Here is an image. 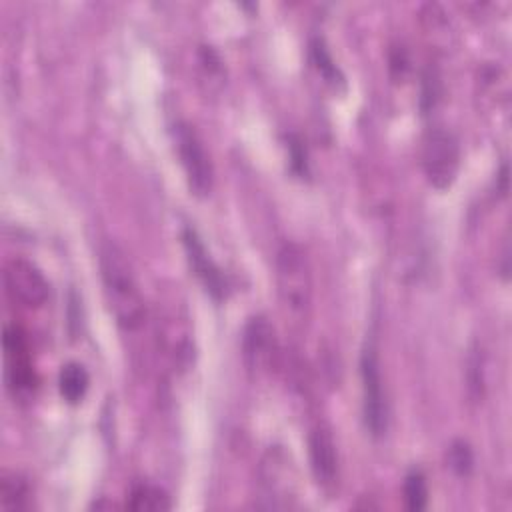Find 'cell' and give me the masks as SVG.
I'll list each match as a JSON object with an SVG mask.
<instances>
[{
	"instance_id": "6da1fadb",
	"label": "cell",
	"mask_w": 512,
	"mask_h": 512,
	"mask_svg": "<svg viewBox=\"0 0 512 512\" xmlns=\"http://www.w3.org/2000/svg\"><path fill=\"white\" fill-rule=\"evenodd\" d=\"M100 276L108 308L118 326L124 330L140 328L146 314L144 298L126 254L114 242H104L100 248Z\"/></svg>"
},
{
	"instance_id": "7a4b0ae2",
	"label": "cell",
	"mask_w": 512,
	"mask_h": 512,
	"mask_svg": "<svg viewBox=\"0 0 512 512\" xmlns=\"http://www.w3.org/2000/svg\"><path fill=\"white\" fill-rule=\"evenodd\" d=\"M276 286L286 314L302 322L312 304V272L304 250L286 242L276 254Z\"/></svg>"
},
{
	"instance_id": "3957f363",
	"label": "cell",
	"mask_w": 512,
	"mask_h": 512,
	"mask_svg": "<svg viewBox=\"0 0 512 512\" xmlns=\"http://www.w3.org/2000/svg\"><path fill=\"white\" fill-rule=\"evenodd\" d=\"M460 168L458 138L446 128H430L422 140V170L426 180L438 188H448Z\"/></svg>"
},
{
	"instance_id": "277c9868",
	"label": "cell",
	"mask_w": 512,
	"mask_h": 512,
	"mask_svg": "<svg viewBox=\"0 0 512 512\" xmlns=\"http://www.w3.org/2000/svg\"><path fill=\"white\" fill-rule=\"evenodd\" d=\"M362 378V408L364 422L372 436H382L388 428V400L380 370V360L374 344H366L360 356Z\"/></svg>"
},
{
	"instance_id": "5b68a950",
	"label": "cell",
	"mask_w": 512,
	"mask_h": 512,
	"mask_svg": "<svg viewBox=\"0 0 512 512\" xmlns=\"http://www.w3.org/2000/svg\"><path fill=\"white\" fill-rule=\"evenodd\" d=\"M174 144L180 156V164L186 172L190 190L198 196L210 194L212 182H214V170L196 130L186 122H178L174 126Z\"/></svg>"
},
{
	"instance_id": "8992f818",
	"label": "cell",
	"mask_w": 512,
	"mask_h": 512,
	"mask_svg": "<svg viewBox=\"0 0 512 512\" xmlns=\"http://www.w3.org/2000/svg\"><path fill=\"white\" fill-rule=\"evenodd\" d=\"M4 286L8 296L26 308L42 306L50 290L44 274L24 258H12L6 262Z\"/></svg>"
},
{
	"instance_id": "52a82bcc",
	"label": "cell",
	"mask_w": 512,
	"mask_h": 512,
	"mask_svg": "<svg viewBox=\"0 0 512 512\" xmlns=\"http://www.w3.org/2000/svg\"><path fill=\"white\" fill-rule=\"evenodd\" d=\"M242 354L248 370L260 374L266 372L276 356L274 328L264 316H254L248 320L242 336Z\"/></svg>"
},
{
	"instance_id": "ba28073f",
	"label": "cell",
	"mask_w": 512,
	"mask_h": 512,
	"mask_svg": "<svg viewBox=\"0 0 512 512\" xmlns=\"http://www.w3.org/2000/svg\"><path fill=\"white\" fill-rule=\"evenodd\" d=\"M4 352H6V380L10 390L28 392L34 388V370L28 356V344L20 328H4Z\"/></svg>"
},
{
	"instance_id": "9c48e42d",
	"label": "cell",
	"mask_w": 512,
	"mask_h": 512,
	"mask_svg": "<svg viewBox=\"0 0 512 512\" xmlns=\"http://www.w3.org/2000/svg\"><path fill=\"white\" fill-rule=\"evenodd\" d=\"M308 452H310V468L316 482L324 488L334 486L338 478V452L328 428L324 426L312 428L308 436Z\"/></svg>"
},
{
	"instance_id": "30bf717a",
	"label": "cell",
	"mask_w": 512,
	"mask_h": 512,
	"mask_svg": "<svg viewBox=\"0 0 512 512\" xmlns=\"http://www.w3.org/2000/svg\"><path fill=\"white\" fill-rule=\"evenodd\" d=\"M182 242H184V248H186L188 262H190L194 274L198 276V280L204 284V288L214 298H222V294H224V278H222L218 266L214 264V260L210 258L208 250L204 248L202 240L198 238V234L192 228H186L184 234H182Z\"/></svg>"
},
{
	"instance_id": "8fae6325",
	"label": "cell",
	"mask_w": 512,
	"mask_h": 512,
	"mask_svg": "<svg viewBox=\"0 0 512 512\" xmlns=\"http://www.w3.org/2000/svg\"><path fill=\"white\" fill-rule=\"evenodd\" d=\"M32 506V488L18 472H2L0 478V510H28Z\"/></svg>"
},
{
	"instance_id": "7c38bea8",
	"label": "cell",
	"mask_w": 512,
	"mask_h": 512,
	"mask_svg": "<svg viewBox=\"0 0 512 512\" xmlns=\"http://www.w3.org/2000/svg\"><path fill=\"white\" fill-rule=\"evenodd\" d=\"M126 506L136 512H148V510H168L172 508L170 496L154 484H136L126 500Z\"/></svg>"
},
{
	"instance_id": "4fadbf2b",
	"label": "cell",
	"mask_w": 512,
	"mask_h": 512,
	"mask_svg": "<svg viewBox=\"0 0 512 512\" xmlns=\"http://www.w3.org/2000/svg\"><path fill=\"white\" fill-rule=\"evenodd\" d=\"M88 390V374L84 370L82 364L70 362L66 366H62L60 372V394L66 402L76 404L84 398Z\"/></svg>"
},
{
	"instance_id": "5bb4252c",
	"label": "cell",
	"mask_w": 512,
	"mask_h": 512,
	"mask_svg": "<svg viewBox=\"0 0 512 512\" xmlns=\"http://www.w3.org/2000/svg\"><path fill=\"white\" fill-rule=\"evenodd\" d=\"M404 498L410 510H422L428 502L426 478L420 470H412L404 480Z\"/></svg>"
},
{
	"instance_id": "9a60e30c",
	"label": "cell",
	"mask_w": 512,
	"mask_h": 512,
	"mask_svg": "<svg viewBox=\"0 0 512 512\" xmlns=\"http://www.w3.org/2000/svg\"><path fill=\"white\" fill-rule=\"evenodd\" d=\"M450 466H452L460 476H464V474L470 472V468H472V452H470L468 444H464V442L452 444V448H450Z\"/></svg>"
}]
</instances>
